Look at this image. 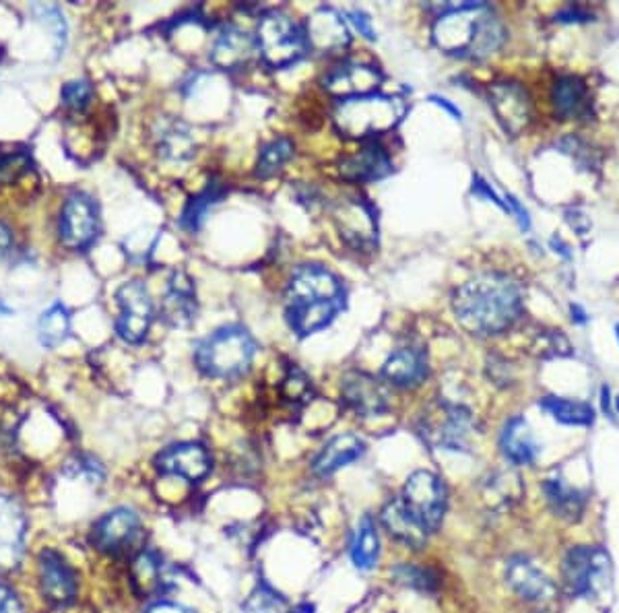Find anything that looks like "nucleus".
<instances>
[{
    "label": "nucleus",
    "instance_id": "obj_4",
    "mask_svg": "<svg viewBox=\"0 0 619 613\" xmlns=\"http://www.w3.org/2000/svg\"><path fill=\"white\" fill-rule=\"evenodd\" d=\"M405 112L407 104L397 95L370 93L339 100L333 120L337 131L347 139L374 143L376 137L395 131Z\"/></svg>",
    "mask_w": 619,
    "mask_h": 613
},
{
    "label": "nucleus",
    "instance_id": "obj_3",
    "mask_svg": "<svg viewBox=\"0 0 619 613\" xmlns=\"http://www.w3.org/2000/svg\"><path fill=\"white\" fill-rule=\"evenodd\" d=\"M434 44L450 54L483 60L506 42V27L485 3L446 5L432 27Z\"/></svg>",
    "mask_w": 619,
    "mask_h": 613
},
{
    "label": "nucleus",
    "instance_id": "obj_23",
    "mask_svg": "<svg viewBox=\"0 0 619 613\" xmlns=\"http://www.w3.org/2000/svg\"><path fill=\"white\" fill-rule=\"evenodd\" d=\"M380 521L390 537H395L403 545L411 547V550H421L428 541L426 527L417 521V516L409 510L403 498L386 502L380 512Z\"/></svg>",
    "mask_w": 619,
    "mask_h": 613
},
{
    "label": "nucleus",
    "instance_id": "obj_1",
    "mask_svg": "<svg viewBox=\"0 0 619 613\" xmlns=\"http://www.w3.org/2000/svg\"><path fill=\"white\" fill-rule=\"evenodd\" d=\"M523 287L506 273H481L452 294L456 322L477 337L500 335L523 314Z\"/></svg>",
    "mask_w": 619,
    "mask_h": 613
},
{
    "label": "nucleus",
    "instance_id": "obj_54",
    "mask_svg": "<svg viewBox=\"0 0 619 613\" xmlns=\"http://www.w3.org/2000/svg\"><path fill=\"white\" fill-rule=\"evenodd\" d=\"M617 411H619V399H617Z\"/></svg>",
    "mask_w": 619,
    "mask_h": 613
},
{
    "label": "nucleus",
    "instance_id": "obj_37",
    "mask_svg": "<svg viewBox=\"0 0 619 613\" xmlns=\"http://www.w3.org/2000/svg\"><path fill=\"white\" fill-rule=\"evenodd\" d=\"M133 564L137 585H141L145 591L161 589V583H164V580H161V560L155 552H141Z\"/></svg>",
    "mask_w": 619,
    "mask_h": 613
},
{
    "label": "nucleus",
    "instance_id": "obj_21",
    "mask_svg": "<svg viewBox=\"0 0 619 613\" xmlns=\"http://www.w3.org/2000/svg\"><path fill=\"white\" fill-rule=\"evenodd\" d=\"M506 583L510 589L527 601L545 603L556 597L551 580L525 556H514L506 564Z\"/></svg>",
    "mask_w": 619,
    "mask_h": 613
},
{
    "label": "nucleus",
    "instance_id": "obj_32",
    "mask_svg": "<svg viewBox=\"0 0 619 613\" xmlns=\"http://www.w3.org/2000/svg\"><path fill=\"white\" fill-rule=\"evenodd\" d=\"M539 407L549 413L556 422L566 426H591L595 422V409L589 403L564 397H545Z\"/></svg>",
    "mask_w": 619,
    "mask_h": 613
},
{
    "label": "nucleus",
    "instance_id": "obj_5",
    "mask_svg": "<svg viewBox=\"0 0 619 613\" xmlns=\"http://www.w3.org/2000/svg\"><path fill=\"white\" fill-rule=\"evenodd\" d=\"M254 353L256 341L252 335L244 327L230 325L197 343L194 362L203 374L211 378L232 380L250 370Z\"/></svg>",
    "mask_w": 619,
    "mask_h": 613
},
{
    "label": "nucleus",
    "instance_id": "obj_11",
    "mask_svg": "<svg viewBox=\"0 0 619 613\" xmlns=\"http://www.w3.org/2000/svg\"><path fill=\"white\" fill-rule=\"evenodd\" d=\"M116 300L120 306V316L116 318L118 337L130 345L143 343L153 322L149 289L141 281H128L116 292Z\"/></svg>",
    "mask_w": 619,
    "mask_h": 613
},
{
    "label": "nucleus",
    "instance_id": "obj_31",
    "mask_svg": "<svg viewBox=\"0 0 619 613\" xmlns=\"http://www.w3.org/2000/svg\"><path fill=\"white\" fill-rule=\"evenodd\" d=\"M543 492H545L547 502L553 508V512L560 514L562 519L574 521L582 514L584 496L576 488H572L570 483H566V479H562V477L545 479Z\"/></svg>",
    "mask_w": 619,
    "mask_h": 613
},
{
    "label": "nucleus",
    "instance_id": "obj_24",
    "mask_svg": "<svg viewBox=\"0 0 619 613\" xmlns=\"http://www.w3.org/2000/svg\"><path fill=\"white\" fill-rule=\"evenodd\" d=\"M551 106L562 120H582L591 114V91L576 75H562L551 87Z\"/></svg>",
    "mask_w": 619,
    "mask_h": 613
},
{
    "label": "nucleus",
    "instance_id": "obj_33",
    "mask_svg": "<svg viewBox=\"0 0 619 613\" xmlns=\"http://www.w3.org/2000/svg\"><path fill=\"white\" fill-rule=\"evenodd\" d=\"M223 195H225V188L217 182L209 184L205 190L199 192V195H194L182 211V217H180L182 228L186 232H197L203 225L209 209H213L223 199Z\"/></svg>",
    "mask_w": 619,
    "mask_h": 613
},
{
    "label": "nucleus",
    "instance_id": "obj_9",
    "mask_svg": "<svg viewBox=\"0 0 619 613\" xmlns=\"http://www.w3.org/2000/svg\"><path fill=\"white\" fill-rule=\"evenodd\" d=\"M38 589L46 603L67 607L77 599L79 578L69 560L56 547H42L36 558Z\"/></svg>",
    "mask_w": 619,
    "mask_h": 613
},
{
    "label": "nucleus",
    "instance_id": "obj_16",
    "mask_svg": "<svg viewBox=\"0 0 619 613\" xmlns=\"http://www.w3.org/2000/svg\"><path fill=\"white\" fill-rule=\"evenodd\" d=\"M341 395L345 405L362 417H376L390 409L388 389L368 372H347L341 380Z\"/></svg>",
    "mask_w": 619,
    "mask_h": 613
},
{
    "label": "nucleus",
    "instance_id": "obj_30",
    "mask_svg": "<svg viewBox=\"0 0 619 613\" xmlns=\"http://www.w3.org/2000/svg\"><path fill=\"white\" fill-rule=\"evenodd\" d=\"M155 141L157 151L164 159L184 161L194 153V139L190 128L180 120L161 118L155 126Z\"/></svg>",
    "mask_w": 619,
    "mask_h": 613
},
{
    "label": "nucleus",
    "instance_id": "obj_13",
    "mask_svg": "<svg viewBox=\"0 0 619 613\" xmlns=\"http://www.w3.org/2000/svg\"><path fill=\"white\" fill-rule=\"evenodd\" d=\"M27 539V514L23 504L0 492V574H11L17 570L25 556Z\"/></svg>",
    "mask_w": 619,
    "mask_h": 613
},
{
    "label": "nucleus",
    "instance_id": "obj_7",
    "mask_svg": "<svg viewBox=\"0 0 619 613\" xmlns=\"http://www.w3.org/2000/svg\"><path fill=\"white\" fill-rule=\"evenodd\" d=\"M564 585L572 595L605 599L613 589L611 558L601 547H572L564 558Z\"/></svg>",
    "mask_w": 619,
    "mask_h": 613
},
{
    "label": "nucleus",
    "instance_id": "obj_51",
    "mask_svg": "<svg viewBox=\"0 0 619 613\" xmlns=\"http://www.w3.org/2000/svg\"><path fill=\"white\" fill-rule=\"evenodd\" d=\"M570 310H572V320H576L578 325H584V322L589 320V318H586V312H584L578 304H572V306H570Z\"/></svg>",
    "mask_w": 619,
    "mask_h": 613
},
{
    "label": "nucleus",
    "instance_id": "obj_17",
    "mask_svg": "<svg viewBox=\"0 0 619 613\" xmlns=\"http://www.w3.org/2000/svg\"><path fill=\"white\" fill-rule=\"evenodd\" d=\"M335 223L341 238L357 250H370L378 240L376 213L364 199L341 201L335 209Z\"/></svg>",
    "mask_w": 619,
    "mask_h": 613
},
{
    "label": "nucleus",
    "instance_id": "obj_12",
    "mask_svg": "<svg viewBox=\"0 0 619 613\" xmlns=\"http://www.w3.org/2000/svg\"><path fill=\"white\" fill-rule=\"evenodd\" d=\"M60 240L71 250L89 248L100 232V213L95 201L85 192H73L60 211Z\"/></svg>",
    "mask_w": 619,
    "mask_h": 613
},
{
    "label": "nucleus",
    "instance_id": "obj_2",
    "mask_svg": "<svg viewBox=\"0 0 619 613\" xmlns=\"http://www.w3.org/2000/svg\"><path fill=\"white\" fill-rule=\"evenodd\" d=\"M345 308L343 281L322 265H302L285 289V318L298 337L327 329Z\"/></svg>",
    "mask_w": 619,
    "mask_h": 613
},
{
    "label": "nucleus",
    "instance_id": "obj_15",
    "mask_svg": "<svg viewBox=\"0 0 619 613\" xmlns=\"http://www.w3.org/2000/svg\"><path fill=\"white\" fill-rule=\"evenodd\" d=\"M490 106L502 124L504 131L512 137L520 135L531 124L533 106L527 89L514 81H498L490 87Z\"/></svg>",
    "mask_w": 619,
    "mask_h": 613
},
{
    "label": "nucleus",
    "instance_id": "obj_48",
    "mask_svg": "<svg viewBox=\"0 0 619 613\" xmlns=\"http://www.w3.org/2000/svg\"><path fill=\"white\" fill-rule=\"evenodd\" d=\"M558 21H562V23H578V21H589L591 19V15L586 13V11H582L580 7H574V5H568L566 9H562L560 13H558V17H556Z\"/></svg>",
    "mask_w": 619,
    "mask_h": 613
},
{
    "label": "nucleus",
    "instance_id": "obj_39",
    "mask_svg": "<svg viewBox=\"0 0 619 613\" xmlns=\"http://www.w3.org/2000/svg\"><path fill=\"white\" fill-rule=\"evenodd\" d=\"M38 19L46 25V29L52 31V38L56 44V52L60 54L64 50V44H67V23H64L62 13L56 7L50 5H38L34 7Z\"/></svg>",
    "mask_w": 619,
    "mask_h": 613
},
{
    "label": "nucleus",
    "instance_id": "obj_44",
    "mask_svg": "<svg viewBox=\"0 0 619 613\" xmlns=\"http://www.w3.org/2000/svg\"><path fill=\"white\" fill-rule=\"evenodd\" d=\"M471 192L475 197H479V199H485V201H490V203H494V205H498L500 209H504L506 211V203L496 195V190L487 184L483 178H479V176H475L473 178V188H471Z\"/></svg>",
    "mask_w": 619,
    "mask_h": 613
},
{
    "label": "nucleus",
    "instance_id": "obj_36",
    "mask_svg": "<svg viewBox=\"0 0 619 613\" xmlns=\"http://www.w3.org/2000/svg\"><path fill=\"white\" fill-rule=\"evenodd\" d=\"M293 151H296V147H293V143L289 139H285V137L273 139L271 143L263 145V149H260L254 174L258 178H271V176H275L287 164V161L293 157Z\"/></svg>",
    "mask_w": 619,
    "mask_h": 613
},
{
    "label": "nucleus",
    "instance_id": "obj_6",
    "mask_svg": "<svg viewBox=\"0 0 619 613\" xmlns=\"http://www.w3.org/2000/svg\"><path fill=\"white\" fill-rule=\"evenodd\" d=\"M256 48L271 69H287L306 56V31L285 13H267L256 29Z\"/></svg>",
    "mask_w": 619,
    "mask_h": 613
},
{
    "label": "nucleus",
    "instance_id": "obj_52",
    "mask_svg": "<svg viewBox=\"0 0 619 613\" xmlns=\"http://www.w3.org/2000/svg\"><path fill=\"white\" fill-rule=\"evenodd\" d=\"M0 314H3V316H11L13 314V310L3 300H0Z\"/></svg>",
    "mask_w": 619,
    "mask_h": 613
},
{
    "label": "nucleus",
    "instance_id": "obj_41",
    "mask_svg": "<svg viewBox=\"0 0 619 613\" xmlns=\"http://www.w3.org/2000/svg\"><path fill=\"white\" fill-rule=\"evenodd\" d=\"M310 393V380L306 378V374L298 368H291L287 372V376L283 378V395L287 401L291 403H300L308 397Z\"/></svg>",
    "mask_w": 619,
    "mask_h": 613
},
{
    "label": "nucleus",
    "instance_id": "obj_29",
    "mask_svg": "<svg viewBox=\"0 0 619 613\" xmlns=\"http://www.w3.org/2000/svg\"><path fill=\"white\" fill-rule=\"evenodd\" d=\"M161 312H164V318L172 327H186L194 320V314H197V302H194L192 283L184 273H176L172 277Z\"/></svg>",
    "mask_w": 619,
    "mask_h": 613
},
{
    "label": "nucleus",
    "instance_id": "obj_34",
    "mask_svg": "<svg viewBox=\"0 0 619 613\" xmlns=\"http://www.w3.org/2000/svg\"><path fill=\"white\" fill-rule=\"evenodd\" d=\"M378 554H380V541L376 527L370 516H364L351 545V560L360 570H370L374 568Z\"/></svg>",
    "mask_w": 619,
    "mask_h": 613
},
{
    "label": "nucleus",
    "instance_id": "obj_42",
    "mask_svg": "<svg viewBox=\"0 0 619 613\" xmlns=\"http://www.w3.org/2000/svg\"><path fill=\"white\" fill-rule=\"evenodd\" d=\"M281 605H283V599L273 589L263 585L256 589V593L250 597L246 607L252 613H275L281 609Z\"/></svg>",
    "mask_w": 619,
    "mask_h": 613
},
{
    "label": "nucleus",
    "instance_id": "obj_18",
    "mask_svg": "<svg viewBox=\"0 0 619 613\" xmlns=\"http://www.w3.org/2000/svg\"><path fill=\"white\" fill-rule=\"evenodd\" d=\"M155 467L164 475H174L190 483H197L209 475L211 457L207 448L197 442H180L168 446L164 453H159L155 459Z\"/></svg>",
    "mask_w": 619,
    "mask_h": 613
},
{
    "label": "nucleus",
    "instance_id": "obj_27",
    "mask_svg": "<svg viewBox=\"0 0 619 613\" xmlns=\"http://www.w3.org/2000/svg\"><path fill=\"white\" fill-rule=\"evenodd\" d=\"M428 376V360L419 349H397L382 366V378L401 389H415Z\"/></svg>",
    "mask_w": 619,
    "mask_h": 613
},
{
    "label": "nucleus",
    "instance_id": "obj_40",
    "mask_svg": "<svg viewBox=\"0 0 619 613\" xmlns=\"http://www.w3.org/2000/svg\"><path fill=\"white\" fill-rule=\"evenodd\" d=\"M60 98H62V104L79 112V110H85L93 98V89L87 81H69L67 85L62 87L60 91Z\"/></svg>",
    "mask_w": 619,
    "mask_h": 613
},
{
    "label": "nucleus",
    "instance_id": "obj_28",
    "mask_svg": "<svg viewBox=\"0 0 619 613\" xmlns=\"http://www.w3.org/2000/svg\"><path fill=\"white\" fill-rule=\"evenodd\" d=\"M500 448L504 457L514 465H531L539 455V444L525 417L514 415L502 428Z\"/></svg>",
    "mask_w": 619,
    "mask_h": 613
},
{
    "label": "nucleus",
    "instance_id": "obj_49",
    "mask_svg": "<svg viewBox=\"0 0 619 613\" xmlns=\"http://www.w3.org/2000/svg\"><path fill=\"white\" fill-rule=\"evenodd\" d=\"M13 248V232L5 221H0V256L9 254Z\"/></svg>",
    "mask_w": 619,
    "mask_h": 613
},
{
    "label": "nucleus",
    "instance_id": "obj_53",
    "mask_svg": "<svg viewBox=\"0 0 619 613\" xmlns=\"http://www.w3.org/2000/svg\"><path fill=\"white\" fill-rule=\"evenodd\" d=\"M615 335H617V341H619V325H615Z\"/></svg>",
    "mask_w": 619,
    "mask_h": 613
},
{
    "label": "nucleus",
    "instance_id": "obj_8",
    "mask_svg": "<svg viewBox=\"0 0 619 613\" xmlns=\"http://www.w3.org/2000/svg\"><path fill=\"white\" fill-rule=\"evenodd\" d=\"M473 428L471 411L463 405L438 401L430 405L419 417V436L432 448L465 450Z\"/></svg>",
    "mask_w": 619,
    "mask_h": 613
},
{
    "label": "nucleus",
    "instance_id": "obj_43",
    "mask_svg": "<svg viewBox=\"0 0 619 613\" xmlns=\"http://www.w3.org/2000/svg\"><path fill=\"white\" fill-rule=\"evenodd\" d=\"M0 613H27L23 599L5 580H0Z\"/></svg>",
    "mask_w": 619,
    "mask_h": 613
},
{
    "label": "nucleus",
    "instance_id": "obj_19",
    "mask_svg": "<svg viewBox=\"0 0 619 613\" xmlns=\"http://www.w3.org/2000/svg\"><path fill=\"white\" fill-rule=\"evenodd\" d=\"M382 83V73L364 62H343L339 67L331 69L322 79L324 89L333 95L345 98H357V95L378 93Z\"/></svg>",
    "mask_w": 619,
    "mask_h": 613
},
{
    "label": "nucleus",
    "instance_id": "obj_26",
    "mask_svg": "<svg viewBox=\"0 0 619 613\" xmlns=\"http://www.w3.org/2000/svg\"><path fill=\"white\" fill-rule=\"evenodd\" d=\"M366 453V442L355 434L335 436L331 442L322 446L312 463V471L320 477H329L339 469L355 463Z\"/></svg>",
    "mask_w": 619,
    "mask_h": 613
},
{
    "label": "nucleus",
    "instance_id": "obj_35",
    "mask_svg": "<svg viewBox=\"0 0 619 613\" xmlns=\"http://www.w3.org/2000/svg\"><path fill=\"white\" fill-rule=\"evenodd\" d=\"M38 333H40L42 345L46 347H56L67 339L71 333V314L67 306H62V304L50 306L40 318Z\"/></svg>",
    "mask_w": 619,
    "mask_h": 613
},
{
    "label": "nucleus",
    "instance_id": "obj_20",
    "mask_svg": "<svg viewBox=\"0 0 619 613\" xmlns=\"http://www.w3.org/2000/svg\"><path fill=\"white\" fill-rule=\"evenodd\" d=\"M304 31L308 50H314L318 54L341 52L351 42L349 27L343 15L331 7H320L318 11H314Z\"/></svg>",
    "mask_w": 619,
    "mask_h": 613
},
{
    "label": "nucleus",
    "instance_id": "obj_45",
    "mask_svg": "<svg viewBox=\"0 0 619 613\" xmlns=\"http://www.w3.org/2000/svg\"><path fill=\"white\" fill-rule=\"evenodd\" d=\"M504 203H506V211L512 213V215H516V221H518V225H520V230L529 232V230H531V217H529V211H527L523 205H520V201H518L516 197H512V195H506Z\"/></svg>",
    "mask_w": 619,
    "mask_h": 613
},
{
    "label": "nucleus",
    "instance_id": "obj_46",
    "mask_svg": "<svg viewBox=\"0 0 619 613\" xmlns=\"http://www.w3.org/2000/svg\"><path fill=\"white\" fill-rule=\"evenodd\" d=\"M347 19L353 23V27L368 40H376V31L372 25V19L364 11H349Z\"/></svg>",
    "mask_w": 619,
    "mask_h": 613
},
{
    "label": "nucleus",
    "instance_id": "obj_25",
    "mask_svg": "<svg viewBox=\"0 0 619 613\" xmlns=\"http://www.w3.org/2000/svg\"><path fill=\"white\" fill-rule=\"evenodd\" d=\"M339 170L349 182H374L393 172V161L380 145L368 143L357 153L343 157Z\"/></svg>",
    "mask_w": 619,
    "mask_h": 613
},
{
    "label": "nucleus",
    "instance_id": "obj_10",
    "mask_svg": "<svg viewBox=\"0 0 619 613\" xmlns=\"http://www.w3.org/2000/svg\"><path fill=\"white\" fill-rule=\"evenodd\" d=\"M403 500L428 533L440 529L446 512V488L432 471H415L405 483Z\"/></svg>",
    "mask_w": 619,
    "mask_h": 613
},
{
    "label": "nucleus",
    "instance_id": "obj_50",
    "mask_svg": "<svg viewBox=\"0 0 619 613\" xmlns=\"http://www.w3.org/2000/svg\"><path fill=\"white\" fill-rule=\"evenodd\" d=\"M430 102H434L436 106L444 108V110H446L452 118H456V120H463V112H461V108H459V106H454L450 100L442 98V95H430Z\"/></svg>",
    "mask_w": 619,
    "mask_h": 613
},
{
    "label": "nucleus",
    "instance_id": "obj_47",
    "mask_svg": "<svg viewBox=\"0 0 619 613\" xmlns=\"http://www.w3.org/2000/svg\"><path fill=\"white\" fill-rule=\"evenodd\" d=\"M145 613H194V611L180 605V603H174V601H157V603L149 605Z\"/></svg>",
    "mask_w": 619,
    "mask_h": 613
},
{
    "label": "nucleus",
    "instance_id": "obj_22",
    "mask_svg": "<svg viewBox=\"0 0 619 613\" xmlns=\"http://www.w3.org/2000/svg\"><path fill=\"white\" fill-rule=\"evenodd\" d=\"M258 52L256 40H252L246 31L238 27H223L213 46H211V62L221 71H238Z\"/></svg>",
    "mask_w": 619,
    "mask_h": 613
},
{
    "label": "nucleus",
    "instance_id": "obj_14",
    "mask_svg": "<svg viewBox=\"0 0 619 613\" xmlns=\"http://www.w3.org/2000/svg\"><path fill=\"white\" fill-rule=\"evenodd\" d=\"M141 537V519L135 510L130 508H116L104 514L91 529V541L97 550L120 556L126 554L130 547Z\"/></svg>",
    "mask_w": 619,
    "mask_h": 613
},
{
    "label": "nucleus",
    "instance_id": "obj_38",
    "mask_svg": "<svg viewBox=\"0 0 619 613\" xmlns=\"http://www.w3.org/2000/svg\"><path fill=\"white\" fill-rule=\"evenodd\" d=\"M393 576L399 580L401 585H407V587H413V589H419V591H432L438 583L432 570L409 566V564L397 566L393 570Z\"/></svg>",
    "mask_w": 619,
    "mask_h": 613
}]
</instances>
